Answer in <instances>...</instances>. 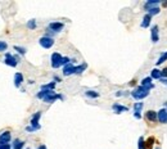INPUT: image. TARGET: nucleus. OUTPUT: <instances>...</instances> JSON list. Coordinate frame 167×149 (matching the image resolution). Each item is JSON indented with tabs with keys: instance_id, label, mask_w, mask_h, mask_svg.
I'll return each mask as SVG.
<instances>
[{
	"instance_id": "obj_1",
	"label": "nucleus",
	"mask_w": 167,
	"mask_h": 149,
	"mask_svg": "<svg viewBox=\"0 0 167 149\" xmlns=\"http://www.w3.org/2000/svg\"><path fill=\"white\" fill-rule=\"evenodd\" d=\"M148 95H149V90H147L144 86H137L131 91V96L136 99V100H141V99L147 98Z\"/></svg>"
},
{
	"instance_id": "obj_2",
	"label": "nucleus",
	"mask_w": 167,
	"mask_h": 149,
	"mask_svg": "<svg viewBox=\"0 0 167 149\" xmlns=\"http://www.w3.org/2000/svg\"><path fill=\"white\" fill-rule=\"evenodd\" d=\"M39 44L44 48V49H50L53 45H54V39L50 37V36H42L40 40H39Z\"/></svg>"
},
{
	"instance_id": "obj_3",
	"label": "nucleus",
	"mask_w": 167,
	"mask_h": 149,
	"mask_svg": "<svg viewBox=\"0 0 167 149\" xmlns=\"http://www.w3.org/2000/svg\"><path fill=\"white\" fill-rule=\"evenodd\" d=\"M4 63L6 66H10V67H16L18 65V58L17 57L12 55L10 53H5V59H4Z\"/></svg>"
},
{
	"instance_id": "obj_4",
	"label": "nucleus",
	"mask_w": 167,
	"mask_h": 149,
	"mask_svg": "<svg viewBox=\"0 0 167 149\" xmlns=\"http://www.w3.org/2000/svg\"><path fill=\"white\" fill-rule=\"evenodd\" d=\"M62 58L63 57L59 53H53L52 54V67L53 68H59L62 67Z\"/></svg>"
},
{
	"instance_id": "obj_5",
	"label": "nucleus",
	"mask_w": 167,
	"mask_h": 149,
	"mask_svg": "<svg viewBox=\"0 0 167 149\" xmlns=\"http://www.w3.org/2000/svg\"><path fill=\"white\" fill-rule=\"evenodd\" d=\"M157 121L159 124H167V108H161L157 112Z\"/></svg>"
},
{
	"instance_id": "obj_6",
	"label": "nucleus",
	"mask_w": 167,
	"mask_h": 149,
	"mask_svg": "<svg viewBox=\"0 0 167 149\" xmlns=\"http://www.w3.org/2000/svg\"><path fill=\"white\" fill-rule=\"evenodd\" d=\"M57 99H61V100H63L64 99V96L63 95H61V94H55L54 91H52V93H50L49 95H46L44 99H42V100H44L45 103H53V102H55Z\"/></svg>"
},
{
	"instance_id": "obj_7",
	"label": "nucleus",
	"mask_w": 167,
	"mask_h": 149,
	"mask_svg": "<svg viewBox=\"0 0 167 149\" xmlns=\"http://www.w3.org/2000/svg\"><path fill=\"white\" fill-rule=\"evenodd\" d=\"M40 117H41V112H36L35 115L32 116V118H31V127H34L35 129V131L36 130H40V124H39V120H40Z\"/></svg>"
},
{
	"instance_id": "obj_8",
	"label": "nucleus",
	"mask_w": 167,
	"mask_h": 149,
	"mask_svg": "<svg viewBox=\"0 0 167 149\" xmlns=\"http://www.w3.org/2000/svg\"><path fill=\"white\" fill-rule=\"evenodd\" d=\"M150 40L153 44H156V42L159 41V28L157 25H154L153 27H152V31H150Z\"/></svg>"
},
{
	"instance_id": "obj_9",
	"label": "nucleus",
	"mask_w": 167,
	"mask_h": 149,
	"mask_svg": "<svg viewBox=\"0 0 167 149\" xmlns=\"http://www.w3.org/2000/svg\"><path fill=\"white\" fill-rule=\"evenodd\" d=\"M153 80H152V77L149 76V77H145V79H143L141 80V82H140V86H144L147 90H152V89H154V84L152 82Z\"/></svg>"
},
{
	"instance_id": "obj_10",
	"label": "nucleus",
	"mask_w": 167,
	"mask_h": 149,
	"mask_svg": "<svg viewBox=\"0 0 167 149\" xmlns=\"http://www.w3.org/2000/svg\"><path fill=\"white\" fill-rule=\"evenodd\" d=\"M63 27H64V25L62 22H52V23H49V30L53 31V32H61L63 30Z\"/></svg>"
},
{
	"instance_id": "obj_11",
	"label": "nucleus",
	"mask_w": 167,
	"mask_h": 149,
	"mask_svg": "<svg viewBox=\"0 0 167 149\" xmlns=\"http://www.w3.org/2000/svg\"><path fill=\"white\" fill-rule=\"evenodd\" d=\"M75 67L74 63H68L63 67V75L64 76H71V75H75Z\"/></svg>"
},
{
	"instance_id": "obj_12",
	"label": "nucleus",
	"mask_w": 167,
	"mask_h": 149,
	"mask_svg": "<svg viewBox=\"0 0 167 149\" xmlns=\"http://www.w3.org/2000/svg\"><path fill=\"white\" fill-rule=\"evenodd\" d=\"M12 139V135H10V131H4L2 135H0V145L3 144H8Z\"/></svg>"
},
{
	"instance_id": "obj_13",
	"label": "nucleus",
	"mask_w": 167,
	"mask_h": 149,
	"mask_svg": "<svg viewBox=\"0 0 167 149\" xmlns=\"http://www.w3.org/2000/svg\"><path fill=\"white\" fill-rule=\"evenodd\" d=\"M112 109L114 111V113H117V115H120V113H122V112L129 111L127 107H125V105H121V104H118V103H114V104L112 105Z\"/></svg>"
},
{
	"instance_id": "obj_14",
	"label": "nucleus",
	"mask_w": 167,
	"mask_h": 149,
	"mask_svg": "<svg viewBox=\"0 0 167 149\" xmlns=\"http://www.w3.org/2000/svg\"><path fill=\"white\" fill-rule=\"evenodd\" d=\"M145 118L150 122H156L157 121V112L154 111H147L145 112Z\"/></svg>"
},
{
	"instance_id": "obj_15",
	"label": "nucleus",
	"mask_w": 167,
	"mask_h": 149,
	"mask_svg": "<svg viewBox=\"0 0 167 149\" xmlns=\"http://www.w3.org/2000/svg\"><path fill=\"white\" fill-rule=\"evenodd\" d=\"M22 82H23V76H22V73L17 72L16 75H14V86H16V88H19Z\"/></svg>"
},
{
	"instance_id": "obj_16",
	"label": "nucleus",
	"mask_w": 167,
	"mask_h": 149,
	"mask_svg": "<svg viewBox=\"0 0 167 149\" xmlns=\"http://www.w3.org/2000/svg\"><path fill=\"white\" fill-rule=\"evenodd\" d=\"M150 77H152V80H161V71L157 69V68H153L150 71Z\"/></svg>"
},
{
	"instance_id": "obj_17",
	"label": "nucleus",
	"mask_w": 167,
	"mask_h": 149,
	"mask_svg": "<svg viewBox=\"0 0 167 149\" xmlns=\"http://www.w3.org/2000/svg\"><path fill=\"white\" fill-rule=\"evenodd\" d=\"M150 21H152V17L149 16V14L147 13L144 16V18H143V22H141V27L143 28H148L149 26H150Z\"/></svg>"
},
{
	"instance_id": "obj_18",
	"label": "nucleus",
	"mask_w": 167,
	"mask_h": 149,
	"mask_svg": "<svg viewBox=\"0 0 167 149\" xmlns=\"http://www.w3.org/2000/svg\"><path fill=\"white\" fill-rule=\"evenodd\" d=\"M158 4H159L158 0H148V2L145 3L144 8H145V10H148V9H150V8H153V6H157Z\"/></svg>"
},
{
	"instance_id": "obj_19",
	"label": "nucleus",
	"mask_w": 167,
	"mask_h": 149,
	"mask_svg": "<svg viewBox=\"0 0 167 149\" xmlns=\"http://www.w3.org/2000/svg\"><path fill=\"white\" fill-rule=\"evenodd\" d=\"M25 147V141L22 140H19V139H16L14 140V143H13V149H22Z\"/></svg>"
},
{
	"instance_id": "obj_20",
	"label": "nucleus",
	"mask_w": 167,
	"mask_h": 149,
	"mask_svg": "<svg viewBox=\"0 0 167 149\" xmlns=\"http://www.w3.org/2000/svg\"><path fill=\"white\" fill-rule=\"evenodd\" d=\"M86 67H88V65H86V63H82L81 66H76V67H75V75H80V73H82L86 69Z\"/></svg>"
},
{
	"instance_id": "obj_21",
	"label": "nucleus",
	"mask_w": 167,
	"mask_h": 149,
	"mask_svg": "<svg viewBox=\"0 0 167 149\" xmlns=\"http://www.w3.org/2000/svg\"><path fill=\"white\" fill-rule=\"evenodd\" d=\"M148 12V14L150 17H153V16H156V14H158L159 12H161V9L158 8V6H153V8H150V9H148L147 10Z\"/></svg>"
},
{
	"instance_id": "obj_22",
	"label": "nucleus",
	"mask_w": 167,
	"mask_h": 149,
	"mask_svg": "<svg viewBox=\"0 0 167 149\" xmlns=\"http://www.w3.org/2000/svg\"><path fill=\"white\" fill-rule=\"evenodd\" d=\"M166 61H167V52H165L161 57H159L158 61L156 62V65H157V66H159V65H162V63H165Z\"/></svg>"
},
{
	"instance_id": "obj_23",
	"label": "nucleus",
	"mask_w": 167,
	"mask_h": 149,
	"mask_svg": "<svg viewBox=\"0 0 167 149\" xmlns=\"http://www.w3.org/2000/svg\"><path fill=\"white\" fill-rule=\"evenodd\" d=\"M153 143H154V139L153 138H149L147 141H145L144 149H152V148H153Z\"/></svg>"
},
{
	"instance_id": "obj_24",
	"label": "nucleus",
	"mask_w": 167,
	"mask_h": 149,
	"mask_svg": "<svg viewBox=\"0 0 167 149\" xmlns=\"http://www.w3.org/2000/svg\"><path fill=\"white\" fill-rule=\"evenodd\" d=\"M54 88H55V82H50L46 85H42L41 90H54Z\"/></svg>"
},
{
	"instance_id": "obj_25",
	"label": "nucleus",
	"mask_w": 167,
	"mask_h": 149,
	"mask_svg": "<svg viewBox=\"0 0 167 149\" xmlns=\"http://www.w3.org/2000/svg\"><path fill=\"white\" fill-rule=\"evenodd\" d=\"M86 96H89V98H98L99 96V93H97V91H94V90H88L85 93Z\"/></svg>"
},
{
	"instance_id": "obj_26",
	"label": "nucleus",
	"mask_w": 167,
	"mask_h": 149,
	"mask_svg": "<svg viewBox=\"0 0 167 149\" xmlns=\"http://www.w3.org/2000/svg\"><path fill=\"white\" fill-rule=\"evenodd\" d=\"M143 107H144V104H143L141 102L135 103V104H134V112H141Z\"/></svg>"
},
{
	"instance_id": "obj_27",
	"label": "nucleus",
	"mask_w": 167,
	"mask_h": 149,
	"mask_svg": "<svg viewBox=\"0 0 167 149\" xmlns=\"http://www.w3.org/2000/svg\"><path fill=\"white\" fill-rule=\"evenodd\" d=\"M144 145H145V139L140 136L139 140H137V149H144Z\"/></svg>"
},
{
	"instance_id": "obj_28",
	"label": "nucleus",
	"mask_w": 167,
	"mask_h": 149,
	"mask_svg": "<svg viewBox=\"0 0 167 149\" xmlns=\"http://www.w3.org/2000/svg\"><path fill=\"white\" fill-rule=\"evenodd\" d=\"M27 27L30 28V30H35V28H36V21L35 19H30L27 22Z\"/></svg>"
},
{
	"instance_id": "obj_29",
	"label": "nucleus",
	"mask_w": 167,
	"mask_h": 149,
	"mask_svg": "<svg viewBox=\"0 0 167 149\" xmlns=\"http://www.w3.org/2000/svg\"><path fill=\"white\" fill-rule=\"evenodd\" d=\"M6 49H8V44H6L5 41L0 40V52H5Z\"/></svg>"
},
{
	"instance_id": "obj_30",
	"label": "nucleus",
	"mask_w": 167,
	"mask_h": 149,
	"mask_svg": "<svg viewBox=\"0 0 167 149\" xmlns=\"http://www.w3.org/2000/svg\"><path fill=\"white\" fill-rule=\"evenodd\" d=\"M14 50H17L19 54H26V49L25 48H22V46H14Z\"/></svg>"
},
{
	"instance_id": "obj_31",
	"label": "nucleus",
	"mask_w": 167,
	"mask_h": 149,
	"mask_svg": "<svg viewBox=\"0 0 167 149\" xmlns=\"http://www.w3.org/2000/svg\"><path fill=\"white\" fill-rule=\"evenodd\" d=\"M68 63H71V61H70L68 57H63V58H62V66L64 67L66 65H68Z\"/></svg>"
},
{
	"instance_id": "obj_32",
	"label": "nucleus",
	"mask_w": 167,
	"mask_h": 149,
	"mask_svg": "<svg viewBox=\"0 0 167 149\" xmlns=\"http://www.w3.org/2000/svg\"><path fill=\"white\" fill-rule=\"evenodd\" d=\"M161 79H167V67H165L162 71H161Z\"/></svg>"
},
{
	"instance_id": "obj_33",
	"label": "nucleus",
	"mask_w": 167,
	"mask_h": 149,
	"mask_svg": "<svg viewBox=\"0 0 167 149\" xmlns=\"http://www.w3.org/2000/svg\"><path fill=\"white\" fill-rule=\"evenodd\" d=\"M0 149H12V147L9 144H3V145H0Z\"/></svg>"
},
{
	"instance_id": "obj_34",
	"label": "nucleus",
	"mask_w": 167,
	"mask_h": 149,
	"mask_svg": "<svg viewBox=\"0 0 167 149\" xmlns=\"http://www.w3.org/2000/svg\"><path fill=\"white\" fill-rule=\"evenodd\" d=\"M134 116H135V118H137V120H140V118H141L140 112H134Z\"/></svg>"
},
{
	"instance_id": "obj_35",
	"label": "nucleus",
	"mask_w": 167,
	"mask_h": 149,
	"mask_svg": "<svg viewBox=\"0 0 167 149\" xmlns=\"http://www.w3.org/2000/svg\"><path fill=\"white\" fill-rule=\"evenodd\" d=\"M161 82H162L163 85H167V79H161Z\"/></svg>"
},
{
	"instance_id": "obj_36",
	"label": "nucleus",
	"mask_w": 167,
	"mask_h": 149,
	"mask_svg": "<svg viewBox=\"0 0 167 149\" xmlns=\"http://www.w3.org/2000/svg\"><path fill=\"white\" fill-rule=\"evenodd\" d=\"M38 149H46V145H44V144H42V145H40Z\"/></svg>"
},
{
	"instance_id": "obj_37",
	"label": "nucleus",
	"mask_w": 167,
	"mask_h": 149,
	"mask_svg": "<svg viewBox=\"0 0 167 149\" xmlns=\"http://www.w3.org/2000/svg\"><path fill=\"white\" fill-rule=\"evenodd\" d=\"M165 105H166V107H167V102H166V103H165Z\"/></svg>"
},
{
	"instance_id": "obj_38",
	"label": "nucleus",
	"mask_w": 167,
	"mask_h": 149,
	"mask_svg": "<svg viewBox=\"0 0 167 149\" xmlns=\"http://www.w3.org/2000/svg\"><path fill=\"white\" fill-rule=\"evenodd\" d=\"M156 149H161V148H156Z\"/></svg>"
}]
</instances>
